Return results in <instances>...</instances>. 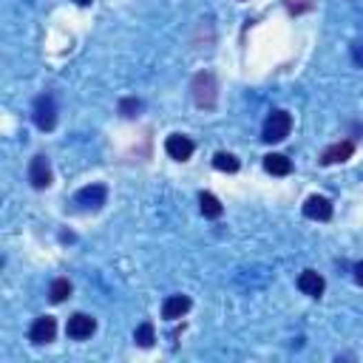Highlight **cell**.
Instances as JSON below:
<instances>
[{
  "instance_id": "6da1fadb",
  "label": "cell",
  "mask_w": 363,
  "mask_h": 363,
  "mask_svg": "<svg viewBox=\"0 0 363 363\" xmlns=\"http://www.w3.org/2000/svg\"><path fill=\"white\" fill-rule=\"evenodd\" d=\"M289 128H293V116L287 111H270V116L264 119V128H261V139L264 142H281L289 136Z\"/></svg>"
},
{
  "instance_id": "7a4b0ae2",
  "label": "cell",
  "mask_w": 363,
  "mask_h": 363,
  "mask_svg": "<svg viewBox=\"0 0 363 363\" xmlns=\"http://www.w3.org/2000/svg\"><path fill=\"white\" fill-rule=\"evenodd\" d=\"M34 125L40 131H52L57 125V103H54V96L52 94H45V96H37L34 100Z\"/></svg>"
},
{
  "instance_id": "3957f363",
  "label": "cell",
  "mask_w": 363,
  "mask_h": 363,
  "mask_svg": "<svg viewBox=\"0 0 363 363\" xmlns=\"http://www.w3.org/2000/svg\"><path fill=\"white\" fill-rule=\"evenodd\" d=\"M193 100L202 108H210L216 103V80L210 71H202V74H196V80H193Z\"/></svg>"
},
{
  "instance_id": "277c9868",
  "label": "cell",
  "mask_w": 363,
  "mask_h": 363,
  "mask_svg": "<svg viewBox=\"0 0 363 363\" xmlns=\"http://www.w3.org/2000/svg\"><path fill=\"white\" fill-rule=\"evenodd\" d=\"M105 196H108V190H105V185H88V187H83L77 196H74V205H80L83 210H100L103 205H105Z\"/></svg>"
},
{
  "instance_id": "5b68a950",
  "label": "cell",
  "mask_w": 363,
  "mask_h": 363,
  "mask_svg": "<svg viewBox=\"0 0 363 363\" xmlns=\"http://www.w3.org/2000/svg\"><path fill=\"white\" fill-rule=\"evenodd\" d=\"M96 329V321L91 315H85V312H74V315L68 318L65 324V332L68 338H74V341H85V338H91Z\"/></svg>"
},
{
  "instance_id": "8992f818",
  "label": "cell",
  "mask_w": 363,
  "mask_h": 363,
  "mask_svg": "<svg viewBox=\"0 0 363 363\" xmlns=\"http://www.w3.org/2000/svg\"><path fill=\"white\" fill-rule=\"evenodd\" d=\"M193 148H196V145H193V139L185 136V134H171V136H167V142H165L167 156L176 159V162H187L193 156Z\"/></svg>"
},
{
  "instance_id": "52a82bcc",
  "label": "cell",
  "mask_w": 363,
  "mask_h": 363,
  "mask_svg": "<svg viewBox=\"0 0 363 363\" xmlns=\"http://www.w3.org/2000/svg\"><path fill=\"white\" fill-rule=\"evenodd\" d=\"M54 335H57V321H54L52 315H43V318H37V321L32 324L29 341L37 344V346H43V344H52Z\"/></svg>"
},
{
  "instance_id": "ba28073f",
  "label": "cell",
  "mask_w": 363,
  "mask_h": 363,
  "mask_svg": "<svg viewBox=\"0 0 363 363\" xmlns=\"http://www.w3.org/2000/svg\"><path fill=\"white\" fill-rule=\"evenodd\" d=\"M29 182L37 190H45L48 185H52V165H48L45 156H34L32 159V165H29Z\"/></svg>"
},
{
  "instance_id": "9c48e42d",
  "label": "cell",
  "mask_w": 363,
  "mask_h": 363,
  "mask_svg": "<svg viewBox=\"0 0 363 363\" xmlns=\"http://www.w3.org/2000/svg\"><path fill=\"white\" fill-rule=\"evenodd\" d=\"M304 216L315 222H329L332 219V202L326 196H309L304 205Z\"/></svg>"
},
{
  "instance_id": "30bf717a",
  "label": "cell",
  "mask_w": 363,
  "mask_h": 363,
  "mask_svg": "<svg viewBox=\"0 0 363 363\" xmlns=\"http://www.w3.org/2000/svg\"><path fill=\"white\" fill-rule=\"evenodd\" d=\"M324 278L315 273V270H304L301 276H298V289L304 295H309V298H321L324 295Z\"/></svg>"
},
{
  "instance_id": "8fae6325",
  "label": "cell",
  "mask_w": 363,
  "mask_h": 363,
  "mask_svg": "<svg viewBox=\"0 0 363 363\" xmlns=\"http://www.w3.org/2000/svg\"><path fill=\"white\" fill-rule=\"evenodd\" d=\"M187 309H190V298L187 295H171V298H165V304H162V318L179 321L182 315H187Z\"/></svg>"
},
{
  "instance_id": "7c38bea8",
  "label": "cell",
  "mask_w": 363,
  "mask_h": 363,
  "mask_svg": "<svg viewBox=\"0 0 363 363\" xmlns=\"http://www.w3.org/2000/svg\"><path fill=\"white\" fill-rule=\"evenodd\" d=\"M352 154H355V142H352V139H344V142H335V145H329V148L324 151V156H321V162H324V165L346 162Z\"/></svg>"
},
{
  "instance_id": "4fadbf2b",
  "label": "cell",
  "mask_w": 363,
  "mask_h": 363,
  "mask_svg": "<svg viewBox=\"0 0 363 363\" xmlns=\"http://www.w3.org/2000/svg\"><path fill=\"white\" fill-rule=\"evenodd\" d=\"M264 171L273 174V176H287V174H293V162H289L284 154H267L264 156Z\"/></svg>"
},
{
  "instance_id": "5bb4252c",
  "label": "cell",
  "mask_w": 363,
  "mask_h": 363,
  "mask_svg": "<svg viewBox=\"0 0 363 363\" xmlns=\"http://www.w3.org/2000/svg\"><path fill=\"white\" fill-rule=\"evenodd\" d=\"M199 207H202V213L207 216V219H219V216L225 213V207H222V202L213 196V193H202L199 196Z\"/></svg>"
},
{
  "instance_id": "9a60e30c",
  "label": "cell",
  "mask_w": 363,
  "mask_h": 363,
  "mask_svg": "<svg viewBox=\"0 0 363 363\" xmlns=\"http://www.w3.org/2000/svg\"><path fill=\"white\" fill-rule=\"evenodd\" d=\"M134 341L142 346V349H151L154 346V341H156V332H154V324L151 321H145V324H139L136 326V332H134Z\"/></svg>"
},
{
  "instance_id": "2e32d148",
  "label": "cell",
  "mask_w": 363,
  "mask_h": 363,
  "mask_svg": "<svg viewBox=\"0 0 363 363\" xmlns=\"http://www.w3.org/2000/svg\"><path fill=\"white\" fill-rule=\"evenodd\" d=\"M68 295H71V281L68 278H54L52 287H48V298H52L54 304H63Z\"/></svg>"
},
{
  "instance_id": "e0dca14e",
  "label": "cell",
  "mask_w": 363,
  "mask_h": 363,
  "mask_svg": "<svg viewBox=\"0 0 363 363\" xmlns=\"http://www.w3.org/2000/svg\"><path fill=\"white\" fill-rule=\"evenodd\" d=\"M213 165H216V171H225V174H236L238 171V159L233 154H225V151H219L213 156Z\"/></svg>"
},
{
  "instance_id": "ac0fdd59",
  "label": "cell",
  "mask_w": 363,
  "mask_h": 363,
  "mask_svg": "<svg viewBox=\"0 0 363 363\" xmlns=\"http://www.w3.org/2000/svg\"><path fill=\"white\" fill-rule=\"evenodd\" d=\"M139 108H142L139 100H123V105H119V114H123V116H136Z\"/></svg>"
},
{
  "instance_id": "d6986e66",
  "label": "cell",
  "mask_w": 363,
  "mask_h": 363,
  "mask_svg": "<svg viewBox=\"0 0 363 363\" xmlns=\"http://www.w3.org/2000/svg\"><path fill=\"white\" fill-rule=\"evenodd\" d=\"M355 281H357V284H363V261H357V264H355Z\"/></svg>"
},
{
  "instance_id": "ffe728a7",
  "label": "cell",
  "mask_w": 363,
  "mask_h": 363,
  "mask_svg": "<svg viewBox=\"0 0 363 363\" xmlns=\"http://www.w3.org/2000/svg\"><path fill=\"white\" fill-rule=\"evenodd\" d=\"M355 60L363 65V43H355Z\"/></svg>"
},
{
  "instance_id": "44dd1931",
  "label": "cell",
  "mask_w": 363,
  "mask_h": 363,
  "mask_svg": "<svg viewBox=\"0 0 363 363\" xmlns=\"http://www.w3.org/2000/svg\"><path fill=\"white\" fill-rule=\"evenodd\" d=\"M74 3H80V6H88V3H91V0H74Z\"/></svg>"
}]
</instances>
